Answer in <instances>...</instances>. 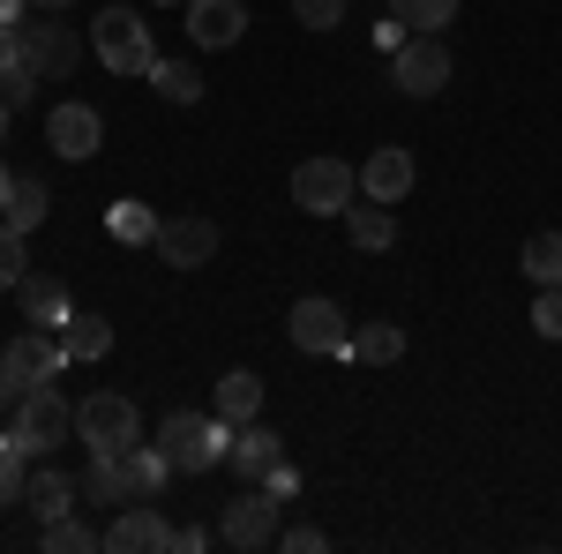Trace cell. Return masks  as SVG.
Instances as JSON below:
<instances>
[{"instance_id":"33","label":"cell","mask_w":562,"mask_h":554,"mask_svg":"<svg viewBox=\"0 0 562 554\" xmlns=\"http://www.w3.org/2000/svg\"><path fill=\"white\" fill-rule=\"evenodd\" d=\"M293 15H301L307 31H338L346 23V0H293Z\"/></svg>"},{"instance_id":"42","label":"cell","mask_w":562,"mask_h":554,"mask_svg":"<svg viewBox=\"0 0 562 554\" xmlns=\"http://www.w3.org/2000/svg\"><path fill=\"white\" fill-rule=\"evenodd\" d=\"M8 195H15V172L0 166V217H8Z\"/></svg>"},{"instance_id":"32","label":"cell","mask_w":562,"mask_h":554,"mask_svg":"<svg viewBox=\"0 0 562 554\" xmlns=\"http://www.w3.org/2000/svg\"><path fill=\"white\" fill-rule=\"evenodd\" d=\"M532 330H540V338H562V285H540V299H532Z\"/></svg>"},{"instance_id":"26","label":"cell","mask_w":562,"mask_h":554,"mask_svg":"<svg viewBox=\"0 0 562 554\" xmlns=\"http://www.w3.org/2000/svg\"><path fill=\"white\" fill-rule=\"evenodd\" d=\"M23 457H31V450H23V434L8 427V434H0V510H15V502H23V487H31Z\"/></svg>"},{"instance_id":"25","label":"cell","mask_w":562,"mask_h":554,"mask_svg":"<svg viewBox=\"0 0 562 554\" xmlns=\"http://www.w3.org/2000/svg\"><path fill=\"white\" fill-rule=\"evenodd\" d=\"M143 83H158V98H173V105H203V76H195V60H158Z\"/></svg>"},{"instance_id":"18","label":"cell","mask_w":562,"mask_h":554,"mask_svg":"<svg viewBox=\"0 0 562 554\" xmlns=\"http://www.w3.org/2000/svg\"><path fill=\"white\" fill-rule=\"evenodd\" d=\"M15 293H23V323H31V330H68L76 307H68V285H60V278H23Z\"/></svg>"},{"instance_id":"37","label":"cell","mask_w":562,"mask_h":554,"mask_svg":"<svg viewBox=\"0 0 562 554\" xmlns=\"http://www.w3.org/2000/svg\"><path fill=\"white\" fill-rule=\"evenodd\" d=\"M413 38V31H405V23H397V15H383V23H375V53H397V45Z\"/></svg>"},{"instance_id":"3","label":"cell","mask_w":562,"mask_h":554,"mask_svg":"<svg viewBox=\"0 0 562 554\" xmlns=\"http://www.w3.org/2000/svg\"><path fill=\"white\" fill-rule=\"evenodd\" d=\"M15 434H23L31 457H45V450H60V442L76 434V405H68L53 383H31L23 397H15Z\"/></svg>"},{"instance_id":"4","label":"cell","mask_w":562,"mask_h":554,"mask_svg":"<svg viewBox=\"0 0 562 554\" xmlns=\"http://www.w3.org/2000/svg\"><path fill=\"white\" fill-rule=\"evenodd\" d=\"M278 510H285V502H278L262 479H248V495H233L225 517H217V540H225V547H240V554L278 547Z\"/></svg>"},{"instance_id":"44","label":"cell","mask_w":562,"mask_h":554,"mask_svg":"<svg viewBox=\"0 0 562 554\" xmlns=\"http://www.w3.org/2000/svg\"><path fill=\"white\" fill-rule=\"evenodd\" d=\"M150 8H188V0H150Z\"/></svg>"},{"instance_id":"36","label":"cell","mask_w":562,"mask_h":554,"mask_svg":"<svg viewBox=\"0 0 562 554\" xmlns=\"http://www.w3.org/2000/svg\"><path fill=\"white\" fill-rule=\"evenodd\" d=\"M278 547H285V554H315V547H323V532H315V524H293V532H278Z\"/></svg>"},{"instance_id":"2","label":"cell","mask_w":562,"mask_h":554,"mask_svg":"<svg viewBox=\"0 0 562 554\" xmlns=\"http://www.w3.org/2000/svg\"><path fill=\"white\" fill-rule=\"evenodd\" d=\"M90 53H98L113 76H150V68H158L150 23H143L135 8H98V23H90Z\"/></svg>"},{"instance_id":"43","label":"cell","mask_w":562,"mask_h":554,"mask_svg":"<svg viewBox=\"0 0 562 554\" xmlns=\"http://www.w3.org/2000/svg\"><path fill=\"white\" fill-rule=\"evenodd\" d=\"M31 8H76V0H31Z\"/></svg>"},{"instance_id":"17","label":"cell","mask_w":562,"mask_h":554,"mask_svg":"<svg viewBox=\"0 0 562 554\" xmlns=\"http://www.w3.org/2000/svg\"><path fill=\"white\" fill-rule=\"evenodd\" d=\"M225 465L240 472V479H270V472L285 465V442L262 420H248V427H233V457H225Z\"/></svg>"},{"instance_id":"34","label":"cell","mask_w":562,"mask_h":554,"mask_svg":"<svg viewBox=\"0 0 562 554\" xmlns=\"http://www.w3.org/2000/svg\"><path fill=\"white\" fill-rule=\"evenodd\" d=\"M31 90H38V68L23 60V68H8V76H0V105L15 113V105H31Z\"/></svg>"},{"instance_id":"24","label":"cell","mask_w":562,"mask_h":554,"mask_svg":"<svg viewBox=\"0 0 562 554\" xmlns=\"http://www.w3.org/2000/svg\"><path fill=\"white\" fill-rule=\"evenodd\" d=\"M105 225H113V240H121V248H158V225H166V217L143 211V203H113Z\"/></svg>"},{"instance_id":"19","label":"cell","mask_w":562,"mask_h":554,"mask_svg":"<svg viewBox=\"0 0 562 554\" xmlns=\"http://www.w3.org/2000/svg\"><path fill=\"white\" fill-rule=\"evenodd\" d=\"M76 495H83V487H76L68 472L38 465V472H31V487H23V510L38 517V524H53V517H68V510H76Z\"/></svg>"},{"instance_id":"15","label":"cell","mask_w":562,"mask_h":554,"mask_svg":"<svg viewBox=\"0 0 562 554\" xmlns=\"http://www.w3.org/2000/svg\"><path fill=\"white\" fill-rule=\"evenodd\" d=\"M45 143L60 150V158H98V143H105V121L90 113V105H53V121H45Z\"/></svg>"},{"instance_id":"21","label":"cell","mask_w":562,"mask_h":554,"mask_svg":"<svg viewBox=\"0 0 562 554\" xmlns=\"http://www.w3.org/2000/svg\"><path fill=\"white\" fill-rule=\"evenodd\" d=\"M346 233H352V248H368V256L397 248V217H390V203H368V195L346 211Z\"/></svg>"},{"instance_id":"35","label":"cell","mask_w":562,"mask_h":554,"mask_svg":"<svg viewBox=\"0 0 562 554\" xmlns=\"http://www.w3.org/2000/svg\"><path fill=\"white\" fill-rule=\"evenodd\" d=\"M23 68V23H0V76Z\"/></svg>"},{"instance_id":"14","label":"cell","mask_w":562,"mask_h":554,"mask_svg":"<svg viewBox=\"0 0 562 554\" xmlns=\"http://www.w3.org/2000/svg\"><path fill=\"white\" fill-rule=\"evenodd\" d=\"M240 31H248V0H188V38L203 53H225Z\"/></svg>"},{"instance_id":"30","label":"cell","mask_w":562,"mask_h":554,"mask_svg":"<svg viewBox=\"0 0 562 554\" xmlns=\"http://www.w3.org/2000/svg\"><path fill=\"white\" fill-rule=\"evenodd\" d=\"M45 211H53V195H45V180H15V195H8V225H45Z\"/></svg>"},{"instance_id":"23","label":"cell","mask_w":562,"mask_h":554,"mask_svg":"<svg viewBox=\"0 0 562 554\" xmlns=\"http://www.w3.org/2000/svg\"><path fill=\"white\" fill-rule=\"evenodd\" d=\"M60 352H68V368H76V360H105V352H113V323H105V315H68Z\"/></svg>"},{"instance_id":"31","label":"cell","mask_w":562,"mask_h":554,"mask_svg":"<svg viewBox=\"0 0 562 554\" xmlns=\"http://www.w3.org/2000/svg\"><path fill=\"white\" fill-rule=\"evenodd\" d=\"M23 225H8V217H0V293H8V285H23Z\"/></svg>"},{"instance_id":"27","label":"cell","mask_w":562,"mask_h":554,"mask_svg":"<svg viewBox=\"0 0 562 554\" xmlns=\"http://www.w3.org/2000/svg\"><path fill=\"white\" fill-rule=\"evenodd\" d=\"M38 547H45V554H90V547H105V532H90L83 517L68 510V517H53V524H45Z\"/></svg>"},{"instance_id":"10","label":"cell","mask_w":562,"mask_h":554,"mask_svg":"<svg viewBox=\"0 0 562 554\" xmlns=\"http://www.w3.org/2000/svg\"><path fill=\"white\" fill-rule=\"evenodd\" d=\"M83 502H105V510H128V502H150V495H143V472H135V450H90Z\"/></svg>"},{"instance_id":"29","label":"cell","mask_w":562,"mask_h":554,"mask_svg":"<svg viewBox=\"0 0 562 554\" xmlns=\"http://www.w3.org/2000/svg\"><path fill=\"white\" fill-rule=\"evenodd\" d=\"M390 15L405 23V31H450V15H458V0H390Z\"/></svg>"},{"instance_id":"6","label":"cell","mask_w":562,"mask_h":554,"mask_svg":"<svg viewBox=\"0 0 562 554\" xmlns=\"http://www.w3.org/2000/svg\"><path fill=\"white\" fill-rule=\"evenodd\" d=\"M285 330H293V344H301V352H315V360H346V344H352V323H346V307H338V299H323V293L293 299V315H285Z\"/></svg>"},{"instance_id":"12","label":"cell","mask_w":562,"mask_h":554,"mask_svg":"<svg viewBox=\"0 0 562 554\" xmlns=\"http://www.w3.org/2000/svg\"><path fill=\"white\" fill-rule=\"evenodd\" d=\"M211 256H217V225L203 211L166 217V225H158V262H173V270H203Z\"/></svg>"},{"instance_id":"8","label":"cell","mask_w":562,"mask_h":554,"mask_svg":"<svg viewBox=\"0 0 562 554\" xmlns=\"http://www.w3.org/2000/svg\"><path fill=\"white\" fill-rule=\"evenodd\" d=\"M76 434H83L90 450H135L143 442V420H135V405L121 389H98V397H83V412H76Z\"/></svg>"},{"instance_id":"1","label":"cell","mask_w":562,"mask_h":554,"mask_svg":"<svg viewBox=\"0 0 562 554\" xmlns=\"http://www.w3.org/2000/svg\"><path fill=\"white\" fill-rule=\"evenodd\" d=\"M158 450H166V465L173 472H211L233 457V420H203V412H166L158 420Z\"/></svg>"},{"instance_id":"9","label":"cell","mask_w":562,"mask_h":554,"mask_svg":"<svg viewBox=\"0 0 562 554\" xmlns=\"http://www.w3.org/2000/svg\"><path fill=\"white\" fill-rule=\"evenodd\" d=\"M0 368H8V383L31 389V383H60V368H68V352H60V330H15L8 352H0Z\"/></svg>"},{"instance_id":"41","label":"cell","mask_w":562,"mask_h":554,"mask_svg":"<svg viewBox=\"0 0 562 554\" xmlns=\"http://www.w3.org/2000/svg\"><path fill=\"white\" fill-rule=\"evenodd\" d=\"M23 8H31V0H0V23H23Z\"/></svg>"},{"instance_id":"22","label":"cell","mask_w":562,"mask_h":554,"mask_svg":"<svg viewBox=\"0 0 562 554\" xmlns=\"http://www.w3.org/2000/svg\"><path fill=\"white\" fill-rule=\"evenodd\" d=\"M346 360H360V368H390V360H405V330L397 323H360L346 344Z\"/></svg>"},{"instance_id":"20","label":"cell","mask_w":562,"mask_h":554,"mask_svg":"<svg viewBox=\"0 0 562 554\" xmlns=\"http://www.w3.org/2000/svg\"><path fill=\"white\" fill-rule=\"evenodd\" d=\"M217 420H233V427L262 420V375H256V368H233V375H217Z\"/></svg>"},{"instance_id":"13","label":"cell","mask_w":562,"mask_h":554,"mask_svg":"<svg viewBox=\"0 0 562 554\" xmlns=\"http://www.w3.org/2000/svg\"><path fill=\"white\" fill-rule=\"evenodd\" d=\"M105 547L113 554H173V524L158 517V502H128V510L113 517Z\"/></svg>"},{"instance_id":"16","label":"cell","mask_w":562,"mask_h":554,"mask_svg":"<svg viewBox=\"0 0 562 554\" xmlns=\"http://www.w3.org/2000/svg\"><path fill=\"white\" fill-rule=\"evenodd\" d=\"M360 195H368V203H405V195H413V150L383 143V150L360 166Z\"/></svg>"},{"instance_id":"38","label":"cell","mask_w":562,"mask_h":554,"mask_svg":"<svg viewBox=\"0 0 562 554\" xmlns=\"http://www.w3.org/2000/svg\"><path fill=\"white\" fill-rule=\"evenodd\" d=\"M262 487H270L278 502H293V495H301V472H293V465H278V472H270V479H262Z\"/></svg>"},{"instance_id":"11","label":"cell","mask_w":562,"mask_h":554,"mask_svg":"<svg viewBox=\"0 0 562 554\" xmlns=\"http://www.w3.org/2000/svg\"><path fill=\"white\" fill-rule=\"evenodd\" d=\"M23 60L38 68V83H68L83 60V38L68 23H23Z\"/></svg>"},{"instance_id":"40","label":"cell","mask_w":562,"mask_h":554,"mask_svg":"<svg viewBox=\"0 0 562 554\" xmlns=\"http://www.w3.org/2000/svg\"><path fill=\"white\" fill-rule=\"evenodd\" d=\"M15 397H23V389L8 383V368H0V412H15Z\"/></svg>"},{"instance_id":"5","label":"cell","mask_w":562,"mask_h":554,"mask_svg":"<svg viewBox=\"0 0 562 554\" xmlns=\"http://www.w3.org/2000/svg\"><path fill=\"white\" fill-rule=\"evenodd\" d=\"M352 195H360V172H352L346 158H307V166H293V203H301L307 217L352 211Z\"/></svg>"},{"instance_id":"7","label":"cell","mask_w":562,"mask_h":554,"mask_svg":"<svg viewBox=\"0 0 562 554\" xmlns=\"http://www.w3.org/2000/svg\"><path fill=\"white\" fill-rule=\"evenodd\" d=\"M390 83L405 90V98H435V90L450 83V45L435 38V31H413L390 53Z\"/></svg>"},{"instance_id":"45","label":"cell","mask_w":562,"mask_h":554,"mask_svg":"<svg viewBox=\"0 0 562 554\" xmlns=\"http://www.w3.org/2000/svg\"><path fill=\"white\" fill-rule=\"evenodd\" d=\"M0 135H8V105H0Z\"/></svg>"},{"instance_id":"39","label":"cell","mask_w":562,"mask_h":554,"mask_svg":"<svg viewBox=\"0 0 562 554\" xmlns=\"http://www.w3.org/2000/svg\"><path fill=\"white\" fill-rule=\"evenodd\" d=\"M211 547V532H203V524H188V532H173V554H203Z\"/></svg>"},{"instance_id":"28","label":"cell","mask_w":562,"mask_h":554,"mask_svg":"<svg viewBox=\"0 0 562 554\" xmlns=\"http://www.w3.org/2000/svg\"><path fill=\"white\" fill-rule=\"evenodd\" d=\"M518 262H525V278H532V285H562V233H532Z\"/></svg>"}]
</instances>
